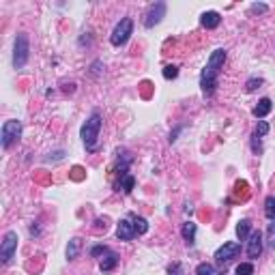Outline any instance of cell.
Wrapping results in <instances>:
<instances>
[{"mask_svg": "<svg viewBox=\"0 0 275 275\" xmlns=\"http://www.w3.org/2000/svg\"><path fill=\"white\" fill-rule=\"evenodd\" d=\"M226 58H228V52H226L224 47H217V50H213L211 56H209L204 69H202V74H200V91L204 97H213L217 82H220V74L226 64Z\"/></svg>", "mask_w": 275, "mask_h": 275, "instance_id": "6da1fadb", "label": "cell"}, {"mask_svg": "<svg viewBox=\"0 0 275 275\" xmlns=\"http://www.w3.org/2000/svg\"><path fill=\"white\" fill-rule=\"evenodd\" d=\"M101 112L99 110H93L91 116L86 118V123L82 125V129H80V138H82L84 147L88 153H95L97 149H99V133H101Z\"/></svg>", "mask_w": 275, "mask_h": 275, "instance_id": "7a4b0ae2", "label": "cell"}, {"mask_svg": "<svg viewBox=\"0 0 275 275\" xmlns=\"http://www.w3.org/2000/svg\"><path fill=\"white\" fill-rule=\"evenodd\" d=\"M30 58V39L26 32H18L13 41V67L24 69Z\"/></svg>", "mask_w": 275, "mask_h": 275, "instance_id": "3957f363", "label": "cell"}, {"mask_svg": "<svg viewBox=\"0 0 275 275\" xmlns=\"http://www.w3.org/2000/svg\"><path fill=\"white\" fill-rule=\"evenodd\" d=\"M20 138H22V120H18V118L5 120L3 129H0V144H3V149L9 151Z\"/></svg>", "mask_w": 275, "mask_h": 275, "instance_id": "277c9868", "label": "cell"}, {"mask_svg": "<svg viewBox=\"0 0 275 275\" xmlns=\"http://www.w3.org/2000/svg\"><path fill=\"white\" fill-rule=\"evenodd\" d=\"M131 35H133V20L131 18H123L114 26V30H112L110 43L114 47H120V45H125L129 39H131Z\"/></svg>", "mask_w": 275, "mask_h": 275, "instance_id": "5b68a950", "label": "cell"}, {"mask_svg": "<svg viewBox=\"0 0 275 275\" xmlns=\"http://www.w3.org/2000/svg\"><path fill=\"white\" fill-rule=\"evenodd\" d=\"M18 232L15 230H9V232H5V237H3V243H0V262L3 264H9L13 260V256L15 252H18Z\"/></svg>", "mask_w": 275, "mask_h": 275, "instance_id": "8992f818", "label": "cell"}, {"mask_svg": "<svg viewBox=\"0 0 275 275\" xmlns=\"http://www.w3.org/2000/svg\"><path fill=\"white\" fill-rule=\"evenodd\" d=\"M241 254V243H237V241H228V243H224L220 249L215 252V264L220 266H226L228 262H232L234 258H239Z\"/></svg>", "mask_w": 275, "mask_h": 275, "instance_id": "52a82bcc", "label": "cell"}, {"mask_svg": "<svg viewBox=\"0 0 275 275\" xmlns=\"http://www.w3.org/2000/svg\"><path fill=\"white\" fill-rule=\"evenodd\" d=\"M166 11H168V5L166 3H153L147 13H144V28H155L157 24L166 18Z\"/></svg>", "mask_w": 275, "mask_h": 275, "instance_id": "ba28073f", "label": "cell"}, {"mask_svg": "<svg viewBox=\"0 0 275 275\" xmlns=\"http://www.w3.org/2000/svg\"><path fill=\"white\" fill-rule=\"evenodd\" d=\"M262 247H264V237H262V232H260V230H252V234H249V239H247V247H245L247 256L252 258V260L260 258Z\"/></svg>", "mask_w": 275, "mask_h": 275, "instance_id": "9c48e42d", "label": "cell"}, {"mask_svg": "<svg viewBox=\"0 0 275 275\" xmlns=\"http://www.w3.org/2000/svg\"><path fill=\"white\" fill-rule=\"evenodd\" d=\"M116 237H118V241H133V239L138 237L131 220H120V222H118V226H116Z\"/></svg>", "mask_w": 275, "mask_h": 275, "instance_id": "30bf717a", "label": "cell"}, {"mask_svg": "<svg viewBox=\"0 0 275 275\" xmlns=\"http://www.w3.org/2000/svg\"><path fill=\"white\" fill-rule=\"evenodd\" d=\"M200 24L207 30H213V28H217L222 24V13L220 11H204L200 15Z\"/></svg>", "mask_w": 275, "mask_h": 275, "instance_id": "8fae6325", "label": "cell"}, {"mask_svg": "<svg viewBox=\"0 0 275 275\" xmlns=\"http://www.w3.org/2000/svg\"><path fill=\"white\" fill-rule=\"evenodd\" d=\"M196 232H198V226L193 222H185L181 226V234H183V241L187 243L189 247H193V243H196Z\"/></svg>", "mask_w": 275, "mask_h": 275, "instance_id": "7c38bea8", "label": "cell"}, {"mask_svg": "<svg viewBox=\"0 0 275 275\" xmlns=\"http://www.w3.org/2000/svg\"><path fill=\"white\" fill-rule=\"evenodd\" d=\"M116 266H118V254H116V252H112V249H110V252L101 258L99 269H101L103 273H110V271H114Z\"/></svg>", "mask_w": 275, "mask_h": 275, "instance_id": "4fadbf2b", "label": "cell"}, {"mask_svg": "<svg viewBox=\"0 0 275 275\" xmlns=\"http://www.w3.org/2000/svg\"><path fill=\"white\" fill-rule=\"evenodd\" d=\"M82 245H84V241L80 239V237H74L67 243V249H64V254H67V260H76V258L80 256V252H82Z\"/></svg>", "mask_w": 275, "mask_h": 275, "instance_id": "5bb4252c", "label": "cell"}, {"mask_svg": "<svg viewBox=\"0 0 275 275\" xmlns=\"http://www.w3.org/2000/svg\"><path fill=\"white\" fill-rule=\"evenodd\" d=\"M271 110H273V101L269 99V97H262V99L258 101V106L252 110V114H254L256 118H264Z\"/></svg>", "mask_w": 275, "mask_h": 275, "instance_id": "9a60e30c", "label": "cell"}, {"mask_svg": "<svg viewBox=\"0 0 275 275\" xmlns=\"http://www.w3.org/2000/svg\"><path fill=\"white\" fill-rule=\"evenodd\" d=\"M129 220H131V224H133V228H135V234H138V237H142V234H147V232H149V222L144 220V217L131 213V215H129Z\"/></svg>", "mask_w": 275, "mask_h": 275, "instance_id": "2e32d148", "label": "cell"}, {"mask_svg": "<svg viewBox=\"0 0 275 275\" xmlns=\"http://www.w3.org/2000/svg\"><path fill=\"white\" fill-rule=\"evenodd\" d=\"M116 191H123V193H131V189L135 187V179L131 174H125V176H120V181L114 185Z\"/></svg>", "mask_w": 275, "mask_h": 275, "instance_id": "e0dca14e", "label": "cell"}, {"mask_svg": "<svg viewBox=\"0 0 275 275\" xmlns=\"http://www.w3.org/2000/svg\"><path fill=\"white\" fill-rule=\"evenodd\" d=\"M224 273H226V269L224 271L217 269V266L211 264V262H200L196 266V275H224Z\"/></svg>", "mask_w": 275, "mask_h": 275, "instance_id": "ac0fdd59", "label": "cell"}, {"mask_svg": "<svg viewBox=\"0 0 275 275\" xmlns=\"http://www.w3.org/2000/svg\"><path fill=\"white\" fill-rule=\"evenodd\" d=\"M249 234H252V220H241L237 224V237H239V241H247Z\"/></svg>", "mask_w": 275, "mask_h": 275, "instance_id": "d6986e66", "label": "cell"}, {"mask_svg": "<svg viewBox=\"0 0 275 275\" xmlns=\"http://www.w3.org/2000/svg\"><path fill=\"white\" fill-rule=\"evenodd\" d=\"M264 215H266V220H275V196H269L264 200Z\"/></svg>", "mask_w": 275, "mask_h": 275, "instance_id": "ffe728a7", "label": "cell"}, {"mask_svg": "<svg viewBox=\"0 0 275 275\" xmlns=\"http://www.w3.org/2000/svg\"><path fill=\"white\" fill-rule=\"evenodd\" d=\"M264 84V80L262 78H249L247 82H245V93H254V91H258Z\"/></svg>", "mask_w": 275, "mask_h": 275, "instance_id": "44dd1931", "label": "cell"}, {"mask_svg": "<svg viewBox=\"0 0 275 275\" xmlns=\"http://www.w3.org/2000/svg\"><path fill=\"white\" fill-rule=\"evenodd\" d=\"M161 76L166 80H176L179 78V67H176V64H166L164 71H161Z\"/></svg>", "mask_w": 275, "mask_h": 275, "instance_id": "7402d4cb", "label": "cell"}, {"mask_svg": "<svg viewBox=\"0 0 275 275\" xmlns=\"http://www.w3.org/2000/svg\"><path fill=\"white\" fill-rule=\"evenodd\" d=\"M266 245L275 249V220L269 224V228H266Z\"/></svg>", "mask_w": 275, "mask_h": 275, "instance_id": "603a6c76", "label": "cell"}, {"mask_svg": "<svg viewBox=\"0 0 275 275\" xmlns=\"http://www.w3.org/2000/svg\"><path fill=\"white\" fill-rule=\"evenodd\" d=\"M254 133H256L258 138H264L266 133H269V123H266V120H258V125H256V129H254Z\"/></svg>", "mask_w": 275, "mask_h": 275, "instance_id": "cb8c5ba5", "label": "cell"}, {"mask_svg": "<svg viewBox=\"0 0 275 275\" xmlns=\"http://www.w3.org/2000/svg\"><path fill=\"white\" fill-rule=\"evenodd\" d=\"M108 252H110L108 245H93V247H91V256H93V258H99V256L103 258Z\"/></svg>", "mask_w": 275, "mask_h": 275, "instance_id": "d4e9b609", "label": "cell"}, {"mask_svg": "<svg viewBox=\"0 0 275 275\" xmlns=\"http://www.w3.org/2000/svg\"><path fill=\"white\" fill-rule=\"evenodd\" d=\"M237 275H254V264L252 262H241L237 266Z\"/></svg>", "mask_w": 275, "mask_h": 275, "instance_id": "484cf974", "label": "cell"}, {"mask_svg": "<svg viewBox=\"0 0 275 275\" xmlns=\"http://www.w3.org/2000/svg\"><path fill=\"white\" fill-rule=\"evenodd\" d=\"M252 151H254V155H260L262 153V140L256 133L252 135Z\"/></svg>", "mask_w": 275, "mask_h": 275, "instance_id": "4316f807", "label": "cell"}, {"mask_svg": "<svg viewBox=\"0 0 275 275\" xmlns=\"http://www.w3.org/2000/svg\"><path fill=\"white\" fill-rule=\"evenodd\" d=\"M168 275H185L183 264L181 262H172V264L168 266Z\"/></svg>", "mask_w": 275, "mask_h": 275, "instance_id": "83f0119b", "label": "cell"}, {"mask_svg": "<svg viewBox=\"0 0 275 275\" xmlns=\"http://www.w3.org/2000/svg\"><path fill=\"white\" fill-rule=\"evenodd\" d=\"M183 129H185V125L181 123V125H176V127L172 129V131H170V138H168V140H170V144H174L176 140H179V133L183 131Z\"/></svg>", "mask_w": 275, "mask_h": 275, "instance_id": "f1b7e54d", "label": "cell"}, {"mask_svg": "<svg viewBox=\"0 0 275 275\" xmlns=\"http://www.w3.org/2000/svg\"><path fill=\"white\" fill-rule=\"evenodd\" d=\"M269 11V7H266L264 3H254L252 7H249V13H266Z\"/></svg>", "mask_w": 275, "mask_h": 275, "instance_id": "f546056e", "label": "cell"}, {"mask_svg": "<svg viewBox=\"0 0 275 275\" xmlns=\"http://www.w3.org/2000/svg\"><path fill=\"white\" fill-rule=\"evenodd\" d=\"M101 67H103V62H101V60H95V62L91 64V74H93V76H99V74H101Z\"/></svg>", "mask_w": 275, "mask_h": 275, "instance_id": "4dcf8cb0", "label": "cell"}, {"mask_svg": "<svg viewBox=\"0 0 275 275\" xmlns=\"http://www.w3.org/2000/svg\"><path fill=\"white\" fill-rule=\"evenodd\" d=\"M84 43H86V45H91V43H93V39H91V37H80V45H84Z\"/></svg>", "mask_w": 275, "mask_h": 275, "instance_id": "1f68e13d", "label": "cell"}]
</instances>
